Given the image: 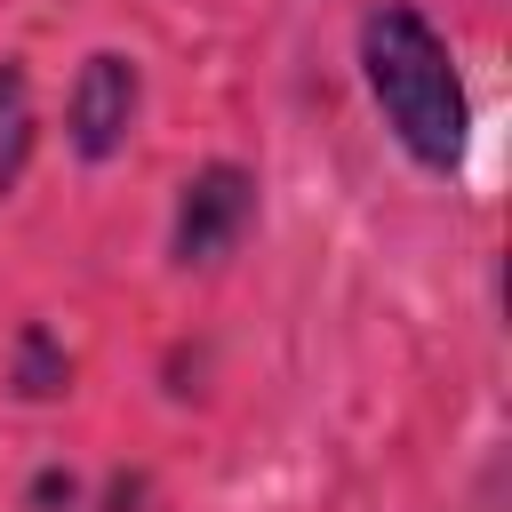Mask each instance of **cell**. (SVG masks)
<instances>
[{
  "label": "cell",
  "mask_w": 512,
  "mask_h": 512,
  "mask_svg": "<svg viewBox=\"0 0 512 512\" xmlns=\"http://www.w3.org/2000/svg\"><path fill=\"white\" fill-rule=\"evenodd\" d=\"M248 224H256V176H248L240 160H208V168H192V176L176 184L168 256H176L184 272H200V264L232 256V248L248 240Z\"/></svg>",
  "instance_id": "3"
},
{
  "label": "cell",
  "mask_w": 512,
  "mask_h": 512,
  "mask_svg": "<svg viewBox=\"0 0 512 512\" xmlns=\"http://www.w3.org/2000/svg\"><path fill=\"white\" fill-rule=\"evenodd\" d=\"M8 392H16V400H64V392H72V352H64L40 320H24V328H16V352H8Z\"/></svg>",
  "instance_id": "5"
},
{
  "label": "cell",
  "mask_w": 512,
  "mask_h": 512,
  "mask_svg": "<svg viewBox=\"0 0 512 512\" xmlns=\"http://www.w3.org/2000/svg\"><path fill=\"white\" fill-rule=\"evenodd\" d=\"M32 144H40L32 72H24V56H0V200L24 184V168H32Z\"/></svg>",
  "instance_id": "4"
},
{
  "label": "cell",
  "mask_w": 512,
  "mask_h": 512,
  "mask_svg": "<svg viewBox=\"0 0 512 512\" xmlns=\"http://www.w3.org/2000/svg\"><path fill=\"white\" fill-rule=\"evenodd\" d=\"M24 512H88V480L64 472V464H40L32 488H24Z\"/></svg>",
  "instance_id": "6"
},
{
  "label": "cell",
  "mask_w": 512,
  "mask_h": 512,
  "mask_svg": "<svg viewBox=\"0 0 512 512\" xmlns=\"http://www.w3.org/2000/svg\"><path fill=\"white\" fill-rule=\"evenodd\" d=\"M136 120H144V64H136L128 48L80 56V72H72V88H64V144H72L88 168H104V160L128 152Z\"/></svg>",
  "instance_id": "2"
},
{
  "label": "cell",
  "mask_w": 512,
  "mask_h": 512,
  "mask_svg": "<svg viewBox=\"0 0 512 512\" xmlns=\"http://www.w3.org/2000/svg\"><path fill=\"white\" fill-rule=\"evenodd\" d=\"M352 56H360V88L384 112L392 144L424 176H456L472 112H464V80H456V56L432 32V16L416 0H376L360 16V32H352Z\"/></svg>",
  "instance_id": "1"
}]
</instances>
